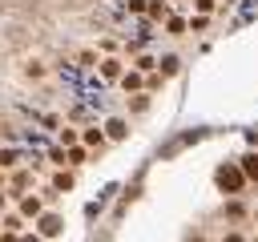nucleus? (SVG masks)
Instances as JSON below:
<instances>
[{"mask_svg":"<svg viewBox=\"0 0 258 242\" xmlns=\"http://www.w3.org/2000/svg\"><path fill=\"white\" fill-rule=\"evenodd\" d=\"M0 210H4V194H0Z\"/></svg>","mask_w":258,"mask_h":242,"instance_id":"aec40b11","label":"nucleus"},{"mask_svg":"<svg viewBox=\"0 0 258 242\" xmlns=\"http://www.w3.org/2000/svg\"><path fill=\"white\" fill-rule=\"evenodd\" d=\"M177 69H181V60H177V56H165V60H161V77H173Z\"/></svg>","mask_w":258,"mask_h":242,"instance_id":"0eeeda50","label":"nucleus"},{"mask_svg":"<svg viewBox=\"0 0 258 242\" xmlns=\"http://www.w3.org/2000/svg\"><path fill=\"white\" fill-rule=\"evenodd\" d=\"M85 161V149H69V165H81Z\"/></svg>","mask_w":258,"mask_h":242,"instance_id":"f3484780","label":"nucleus"},{"mask_svg":"<svg viewBox=\"0 0 258 242\" xmlns=\"http://www.w3.org/2000/svg\"><path fill=\"white\" fill-rule=\"evenodd\" d=\"M16 157H20L16 149H0V165H16Z\"/></svg>","mask_w":258,"mask_h":242,"instance_id":"f8f14e48","label":"nucleus"},{"mask_svg":"<svg viewBox=\"0 0 258 242\" xmlns=\"http://www.w3.org/2000/svg\"><path fill=\"white\" fill-rule=\"evenodd\" d=\"M20 242H44V238H20Z\"/></svg>","mask_w":258,"mask_h":242,"instance_id":"6ab92c4d","label":"nucleus"},{"mask_svg":"<svg viewBox=\"0 0 258 242\" xmlns=\"http://www.w3.org/2000/svg\"><path fill=\"white\" fill-rule=\"evenodd\" d=\"M85 145H97V149H101V145H105V133H101V129H85Z\"/></svg>","mask_w":258,"mask_h":242,"instance_id":"6e6552de","label":"nucleus"},{"mask_svg":"<svg viewBox=\"0 0 258 242\" xmlns=\"http://www.w3.org/2000/svg\"><path fill=\"white\" fill-rule=\"evenodd\" d=\"M238 165H242V173H246V182H258V153H246V157H242Z\"/></svg>","mask_w":258,"mask_h":242,"instance_id":"20e7f679","label":"nucleus"},{"mask_svg":"<svg viewBox=\"0 0 258 242\" xmlns=\"http://www.w3.org/2000/svg\"><path fill=\"white\" fill-rule=\"evenodd\" d=\"M214 182H218V190H226V194H242V190H246V173H242V165H218Z\"/></svg>","mask_w":258,"mask_h":242,"instance_id":"f257e3e1","label":"nucleus"},{"mask_svg":"<svg viewBox=\"0 0 258 242\" xmlns=\"http://www.w3.org/2000/svg\"><path fill=\"white\" fill-rule=\"evenodd\" d=\"M60 230H64V222H60L56 214H44V218H40V238H56Z\"/></svg>","mask_w":258,"mask_h":242,"instance_id":"f03ea898","label":"nucleus"},{"mask_svg":"<svg viewBox=\"0 0 258 242\" xmlns=\"http://www.w3.org/2000/svg\"><path fill=\"white\" fill-rule=\"evenodd\" d=\"M105 133H109L113 141H121V137H129V121H121V117H113V121L105 125Z\"/></svg>","mask_w":258,"mask_h":242,"instance_id":"7ed1b4c3","label":"nucleus"},{"mask_svg":"<svg viewBox=\"0 0 258 242\" xmlns=\"http://www.w3.org/2000/svg\"><path fill=\"white\" fill-rule=\"evenodd\" d=\"M101 73H105L109 81H113V77H125V73H121V60H101Z\"/></svg>","mask_w":258,"mask_h":242,"instance_id":"423d86ee","label":"nucleus"},{"mask_svg":"<svg viewBox=\"0 0 258 242\" xmlns=\"http://www.w3.org/2000/svg\"><path fill=\"white\" fill-rule=\"evenodd\" d=\"M0 186H4V173H0Z\"/></svg>","mask_w":258,"mask_h":242,"instance_id":"4be33fe9","label":"nucleus"},{"mask_svg":"<svg viewBox=\"0 0 258 242\" xmlns=\"http://www.w3.org/2000/svg\"><path fill=\"white\" fill-rule=\"evenodd\" d=\"M145 8H149V16H153V20H161V16H169V8H165L161 0H153V4H145Z\"/></svg>","mask_w":258,"mask_h":242,"instance_id":"1a4fd4ad","label":"nucleus"},{"mask_svg":"<svg viewBox=\"0 0 258 242\" xmlns=\"http://www.w3.org/2000/svg\"><path fill=\"white\" fill-rule=\"evenodd\" d=\"M194 4H198L202 12H210V8H214V0H194Z\"/></svg>","mask_w":258,"mask_h":242,"instance_id":"a211bd4d","label":"nucleus"},{"mask_svg":"<svg viewBox=\"0 0 258 242\" xmlns=\"http://www.w3.org/2000/svg\"><path fill=\"white\" fill-rule=\"evenodd\" d=\"M20 214H24V218H36V214H40V198H32V194L20 198Z\"/></svg>","mask_w":258,"mask_h":242,"instance_id":"39448f33","label":"nucleus"},{"mask_svg":"<svg viewBox=\"0 0 258 242\" xmlns=\"http://www.w3.org/2000/svg\"><path fill=\"white\" fill-rule=\"evenodd\" d=\"M69 186H73V173H56L52 177V190H69Z\"/></svg>","mask_w":258,"mask_h":242,"instance_id":"9b49d317","label":"nucleus"},{"mask_svg":"<svg viewBox=\"0 0 258 242\" xmlns=\"http://www.w3.org/2000/svg\"><path fill=\"white\" fill-rule=\"evenodd\" d=\"M137 85H141V73H125V77H121V89H125V93L137 89Z\"/></svg>","mask_w":258,"mask_h":242,"instance_id":"9d476101","label":"nucleus"},{"mask_svg":"<svg viewBox=\"0 0 258 242\" xmlns=\"http://www.w3.org/2000/svg\"><path fill=\"white\" fill-rule=\"evenodd\" d=\"M153 65H157V60H153V56H137V73H149V69H153Z\"/></svg>","mask_w":258,"mask_h":242,"instance_id":"4468645a","label":"nucleus"},{"mask_svg":"<svg viewBox=\"0 0 258 242\" xmlns=\"http://www.w3.org/2000/svg\"><path fill=\"white\" fill-rule=\"evenodd\" d=\"M20 226H24V222H20L16 214H8V218H4V230H12V234H20Z\"/></svg>","mask_w":258,"mask_h":242,"instance_id":"ddd939ff","label":"nucleus"},{"mask_svg":"<svg viewBox=\"0 0 258 242\" xmlns=\"http://www.w3.org/2000/svg\"><path fill=\"white\" fill-rule=\"evenodd\" d=\"M226 214H230V218H242V214H246V206H242V202H230V206H226Z\"/></svg>","mask_w":258,"mask_h":242,"instance_id":"2eb2a0df","label":"nucleus"},{"mask_svg":"<svg viewBox=\"0 0 258 242\" xmlns=\"http://www.w3.org/2000/svg\"><path fill=\"white\" fill-rule=\"evenodd\" d=\"M149 109V97H133V113H145Z\"/></svg>","mask_w":258,"mask_h":242,"instance_id":"dca6fc26","label":"nucleus"},{"mask_svg":"<svg viewBox=\"0 0 258 242\" xmlns=\"http://www.w3.org/2000/svg\"><path fill=\"white\" fill-rule=\"evenodd\" d=\"M254 222H258V210H254Z\"/></svg>","mask_w":258,"mask_h":242,"instance_id":"412c9836","label":"nucleus"}]
</instances>
